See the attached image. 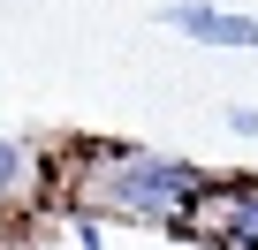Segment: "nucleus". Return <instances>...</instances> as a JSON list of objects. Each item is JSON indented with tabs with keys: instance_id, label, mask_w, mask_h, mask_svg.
I'll return each instance as SVG.
<instances>
[{
	"instance_id": "f03ea898",
	"label": "nucleus",
	"mask_w": 258,
	"mask_h": 250,
	"mask_svg": "<svg viewBox=\"0 0 258 250\" xmlns=\"http://www.w3.org/2000/svg\"><path fill=\"white\" fill-rule=\"evenodd\" d=\"M190 235L213 250H258V182H213L190 212Z\"/></svg>"
},
{
	"instance_id": "39448f33",
	"label": "nucleus",
	"mask_w": 258,
	"mask_h": 250,
	"mask_svg": "<svg viewBox=\"0 0 258 250\" xmlns=\"http://www.w3.org/2000/svg\"><path fill=\"white\" fill-rule=\"evenodd\" d=\"M228 121H235V137H258V114L250 106H228Z\"/></svg>"
},
{
	"instance_id": "f257e3e1",
	"label": "nucleus",
	"mask_w": 258,
	"mask_h": 250,
	"mask_svg": "<svg viewBox=\"0 0 258 250\" xmlns=\"http://www.w3.org/2000/svg\"><path fill=\"white\" fill-rule=\"evenodd\" d=\"M205 167L167 159V152H137V144H84L69 197L91 220H137V227H190L198 197H205Z\"/></svg>"
},
{
	"instance_id": "7ed1b4c3",
	"label": "nucleus",
	"mask_w": 258,
	"mask_h": 250,
	"mask_svg": "<svg viewBox=\"0 0 258 250\" xmlns=\"http://www.w3.org/2000/svg\"><path fill=\"white\" fill-rule=\"evenodd\" d=\"M160 23L198 46H258V16H228V8H205V0H175V8H160Z\"/></svg>"
},
{
	"instance_id": "20e7f679",
	"label": "nucleus",
	"mask_w": 258,
	"mask_h": 250,
	"mask_svg": "<svg viewBox=\"0 0 258 250\" xmlns=\"http://www.w3.org/2000/svg\"><path fill=\"white\" fill-rule=\"evenodd\" d=\"M38 182H46V167H38L16 137H0V212L31 205V197H38Z\"/></svg>"
}]
</instances>
